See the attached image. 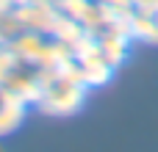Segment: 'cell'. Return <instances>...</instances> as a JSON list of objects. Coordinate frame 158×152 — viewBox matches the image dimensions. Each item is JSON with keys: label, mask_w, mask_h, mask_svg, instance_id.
<instances>
[{"label": "cell", "mask_w": 158, "mask_h": 152, "mask_svg": "<svg viewBox=\"0 0 158 152\" xmlns=\"http://www.w3.org/2000/svg\"><path fill=\"white\" fill-rule=\"evenodd\" d=\"M0 152H3V150H0Z\"/></svg>", "instance_id": "cell-1"}]
</instances>
